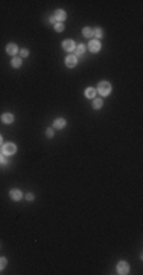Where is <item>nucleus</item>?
<instances>
[{
  "label": "nucleus",
  "mask_w": 143,
  "mask_h": 275,
  "mask_svg": "<svg viewBox=\"0 0 143 275\" xmlns=\"http://www.w3.org/2000/svg\"><path fill=\"white\" fill-rule=\"evenodd\" d=\"M64 127H66V119H62V118L55 119V122H53V128L59 130V128H64Z\"/></svg>",
  "instance_id": "8"
},
{
  "label": "nucleus",
  "mask_w": 143,
  "mask_h": 275,
  "mask_svg": "<svg viewBox=\"0 0 143 275\" xmlns=\"http://www.w3.org/2000/svg\"><path fill=\"white\" fill-rule=\"evenodd\" d=\"M0 164H5V157L2 154H0Z\"/></svg>",
  "instance_id": "23"
},
{
  "label": "nucleus",
  "mask_w": 143,
  "mask_h": 275,
  "mask_svg": "<svg viewBox=\"0 0 143 275\" xmlns=\"http://www.w3.org/2000/svg\"><path fill=\"white\" fill-rule=\"evenodd\" d=\"M62 48H64V51H67V52H73V49H75L73 40H66L64 43H62Z\"/></svg>",
  "instance_id": "6"
},
{
  "label": "nucleus",
  "mask_w": 143,
  "mask_h": 275,
  "mask_svg": "<svg viewBox=\"0 0 143 275\" xmlns=\"http://www.w3.org/2000/svg\"><path fill=\"white\" fill-rule=\"evenodd\" d=\"M66 12L64 11H61V9H58L56 12H55V20H58V23H61L62 20H66Z\"/></svg>",
  "instance_id": "10"
},
{
  "label": "nucleus",
  "mask_w": 143,
  "mask_h": 275,
  "mask_svg": "<svg viewBox=\"0 0 143 275\" xmlns=\"http://www.w3.org/2000/svg\"><path fill=\"white\" fill-rule=\"evenodd\" d=\"M5 266H6V258L5 257H0V271L5 269Z\"/></svg>",
  "instance_id": "20"
},
{
  "label": "nucleus",
  "mask_w": 143,
  "mask_h": 275,
  "mask_svg": "<svg viewBox=\"0 0 143 275\" xmlns=\"http://www.w3.org/2000/svg\"><path fill=\"white\" fill-rule=\"evenodd\" d=\"M2 141H3V138H2V136H0V144H2Z\"/></svg>",
  "instance_id": "24"
},
{
  "label": "nucleus",
  "mask_w": 143,
  "mask_h": 275,
  "mask_svg": "<svg viewBox=\"0 0 143 275\" xmlns=\"http://www.w3.org/2000/svg\"><path fill=\"white\" fill-rule=\"evenodd\" d=\"M102 34H104V32H102V29H99V28H97L96 31H93V35H94L96 38H101V37H102Z\"/></svg>",
  "instance_id": "18"
},
{
  "label": "nucleus",
  "mask_w": 143,
  "mask_h": 275,
  "mask_svg": "<svg viewBox=\"0 0 143 275\" xmlns=\"http://www.w3.org/2000/svg\"><path fill=\"white\" fill-rule=\"evenodd\" d=\"M17 51H19V49H17V44H15V43H9V44L6 46V52H8L9 55H15Z\"/></svg>",
  "instance_id": "9"
},
{
  "label": "nucleus",
  "mask_w": 143,
  "mask_h": 275,
  "mask_svg": "<svg viewBox=\"0 0 143 275\" xmlns=\"http://www.w3.org/2000/svg\"><path fill=\"white\" fill-rule=\"evenodd\" d=\"M46 135H47V138H52L53 136V128H47L46 130Z\"/></svg>",
  "instance_id": "21"
},
{
  "label": "nucleus",
  "mask_w": 143,
  "mask_h": 275,
  "mask_svg": "<svg viewBox=\"0 0 143 275\" xmlns=\"http://www.w3.org/2000/svg\"><path fill=\"white\" fill-rule=\"evenodd\" d=\"M11 64H12L14 69H19V67L21 66V58H20V57H14L12 61H11Z\"/></svg>",
  "instance_id": "13"
},
{
  "label": "nucleus",
  "mask_w": 143,
  "mask_h": 275,
  "mask_svg": "<svg viewBox=\"0 0 143 275\" xmlns=\"http://www.w3.org/2000/svg\"><path fill=\"white\" fill-rule=\"evenodd\" d=\"M26 200H29V202H32V200H34V194H32V193H29V194H26Z\"/></svg>",
  "instance_id": "22"
},
{
  "label": "nucleus",
  "mask_w": 143,
  "mask_h": 275,
  "mask_svg": "<svg viewBox=\"0 0 143 275\" xmlns=\"http://www.w3.org/2000/svg\"><path fill=\"white\" fill-rule=\"evenodd\" d=\"M9 196H11V199H12V200L19 202V200H20V199L23 197V194H21V191H20V190H11Z\"/></svg>",
  "instance_id": "7"
},
{
  "label": "nucleus",
  "mask_w": 143,
  "mask_h": 275,
  "mask_svg": "<svg viewBox=\"0 0 143 275\" xmlns=\"http://www.w3.org/2000/svg\"><path fill=\"white\" fill-rule=\"evenodd\" d=\"M2 121H3L5 124H11V122L14 121V115H12V113H3Z\"/></svg>",
  "instance_id": "11"
},
{
  "label": "nucleus",
  "mask_w": 143,
  "mask_h": 275,
  "mask_svg": "<svg viewBox=\"0 0 143 275\" xmlns=\"http://www.w3.org/2000/svg\"><path fill=\"white\" fill-rule=\"evenodd\" d=\"M75 51H76V55H82L84 51H85V46H84V44H79V46L75 48Z\"/></svg>",
  "instance_id": "16"
},
{
  "label": "nucleus",
  "mask_w": 143,
  "mask_h": 275,
  "mask_svg": "<svg viewBox=\"0 0 143 275\" xmlns=\"http://www.w3.org/2000/svg\"><path fill=\"white\" fill-rule=\"evenodd\" d=\"M117 272H119L120 275H127V274L129 272V266H128V263H127V261H120V263L117 264Z\"/></svg>",
  "instance_id": "2"
},
{
  "label": "nucleus",
  "mask_w": 143,
  "mask_h": 275,
  "mask_svg": "<svg viewBox=\"0 0 143 275\" xmlns=\"http://www.w3.org/2000/svg\"><path fill=\"white\" fill-rule=\"evenodd\" d=\"M55 31L56 32H62L64 31V25L62 23H55Z\"/></svg>",
  "instance_id": "17"
},
{
  "label": "nucleus",
  "mask_w": 143,
  "mask_h": 275,
  "mask_svg": "<svg viewBox=\"0 0 143 275\" xmlns=\"http://www.w3.org/2000/svg\"><path fill=\"white\" fill-rule=\"evenodd\" d=\"M15 150H17V148H15L14 144L8 142V144L3 145V154H6V156H8V154H14V153H15Z\"/></svg>",
  "instance_id": "3"
},
{
  "label": "nucleus",
  "mask_w": 143,
  "mask_h": 275,
  "mask_svg": "<svg viewBox=\"0 0 143 275\" xmlns=\"http://www.w3.org/2000/svg\"><path fill=\"white\" fill-rule=\"evenodd\" d=\"M88 49H90L92 52H99L101 51V43H99V40H92L90 41V44H88Z\"/></svg>",
  "instance_id": "4"
},
{
  "label": "nucleus",
  "mask_w": 143,
  "mask_h": 275,
  "mask_svg": "<svg viewBox=\"0 0 143 275\" xmlns=\"http://www.w3.org/2000/svg\"><path fill=\"white\" fill-rule=\"evenodd\" d=\"M66 64H67V67H75V66L78 64L76 55H69V57L66 58Z\"/></svg>",
  "instance_id": "5"
},
{
  "label": "nucleus",
  "mask_w": 143,
  "mask_h": 275,
  "mask_svg": "<svg viewBox=\"0 0 143 275\" xmlns=\"http://www.w3.org/2000/svg\"><path fill=\"white\" fill-rule=\"evenodd\" d=\"M96 92H97V90H96L94 87H88L87 90H85V96H87V98H92V100H93L94 96H96Z\"/></svg>",
  "instance_id": "12"
},
{
  "label": "nucleus",
  "mask_w": 143,
  "mask_h": 275,
  "mask_svg": "<svg viewBox=\"0 0 143 275\" xmlns=\"http://www.w3.org/2000/svg\"><path fill=\"white\" fill-rule=\"evenodd\" d=\"M28 55H29V51L28 49H21L20 51V58H26Z\"/></svg>",
  "instance_id": "19"
},
{
  "label": "nucleus",
  "mask_w": 143,
  "mask_h": 275,
  "mask_svg": "<svg viewBox=\"0 0 143 275\" xmlns=\"http://www.w3.org/2000/svg\"><path fill=\"white\" fill-rule=\"evenodd\" d=\"M82 35H84V37H87V38H92L93 37V29L92 28H84L82 29Z\"/></svg>",
  "instance_id": "14"
},
{
  "label": "nucleus",
  "mask_w": 143,
  "mask_h": 275,
  "mask_svg": "<svg viewBox=\"0 0 143 275\" xmlns=\"http://www.w3.org/2000/svg\"><path fill=\"white\" fill-rule=\"evenodd\" d=\"M96 90L99 92L102 96H107V95H110V92H111V84L108 81H101L99 84H97Z\"/></svg>",
  "instance_id": "1"
},
{
  "label": "nucleus",
  "mask_w": 143,
  "mask_h": 275,
  "mask_svg": "<svg viewBox=\"0 0 143 275\" xmlns=\"http://www.w3.org/2000/svg\"><path fill=\"white\" fill-rule=\"evenodd\" d=\"M102 104H104V102H102L101 98H94V101H93V107H94V109H101V107H102Z\"/></svg>",
  "instance_id": "15"
}]
</instances>
